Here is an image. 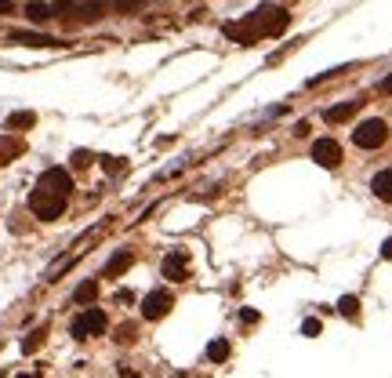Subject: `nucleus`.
Instances as JSON below:
<instances>
[{
  "label": "nucleus",
  "mask_w": 392,
  "mask_h": 378,
  "mask_svg": "<svg viewBox=\"0 0 392 378\" xmlns=\"http://www.w3.org/2000/svg\"><path fill=\"white\" fill-rule=\"evenodd\" d=\"M22 153H26V142H22L18 135H0V167H8Z\"/></svg>",
  "instance_id": "9"
},
{
  "label": "nucleus",
  "mask_w": 392,
  "mask_h": 378,
  "mask_svg": "<svg viewBox=\"0 0 392 378\" xmlns=\"http://www.w3.org/2000/svg\"><path fill=\"white\" fill-rule=\"evenodd\" d=\"M291 26V15L276 8V4H261L258 11H251L247 18H240V22H229L226 26V37H233L236 44H254L261 37H276Z\"/></svg>",
  "instance_id": "2"
},
{
  "label": "nucleus",
  "mask_w": 392,
  "mask_h": 378,
  "mask_svg": "<svg viewBox=\"0 0 392 378\" xmlns=\"http://www.w3.org/2000/svg\"><path fill=\"white\" fill-rule=\"evenodd\" d=\"M370 193H374L378 200L392 204V167H385V171H378L374 178H370Z\"/></svg>",
  "instance_id": "11"
},
{
  "label": "nucleus",
  "mask_w": 392,
  "mask_h": 378,
  "mask_svg": "<svg viewBox=\"0 0 392 378\" xmlns=\"http://www.w3.org/2000/svg\"><path fill=\"white\" fill-rule=\"evenodd\" d=\"M95 299H98V284H95V280H84V284L73 291V302H77V306H91Z\"/></svg>",
  "instance_id": "15"
},
{
  "label": "nucleus",
  "mask_w": 392,
  "mask_h": 378,
  "mask_svg": "<svg viewBox=\"0 0 392 378\" xmlns=\"http://www.w3.org/2000/svg\"><path fill=\"white\" fill-rule=\"evenodd\" d=\"M135 334H138L135 324H124V327L117 331V342H135Z\"/></svg>",
  "instance_id": "21"
},
{
  "label": "nucleus",
  "mask_w": 392,
  "mask_h": 378,
  "mask_svg": "<svg viewBox=\"0 0 392 378\" xmlns=\"http://www.w3.org/2000/svg\"><path fill=\"white\" fill-rule=\"evenodd\" d=\"M11 11V0H0V15H8Z\"/></svg>",
  "instance_id": "27"
},
{
  "label": "nucleus",
  "mask_w": 392,
  "mask_h": 378,
  "mask_svg": "<svg viewBox=\"0 0 392 378\" xmlns=\"http://www.w3.org/2000/svg\"><path fill=\"white\" fill-rule=\"evenodd\" d=\"M356 110H360V102H356V98H353V102H341V106H331V110H327L323 120H327V124H341V120L353 117Z\"/></svg>",
  "instance_id": "13"
},
{
  "label": "nucleus",
  "mask_w": 392,
  "mask_h": 378,
  "mask_svg": "<svg viewBox=\"0 0 392 378\" xmlns=\"http://www.w3.org/2000/svg\"><path fill=\"white\" fill-rule=\"evenodd\" d=\"M131 266H135V251L120 247L117 255H113V259L105 262V277H120V273H124V269H131Z\"/></svg>",
  "instance_id": "12"
},
{
  "label": "nucleus",
  "mask_w": 392,
  "mask_h": 378,
  "mask_svg": "<svg viewBox=\"0 0 392 378\" xmlns=\"http://www.w3.org/2000/svg\"><path fill=\"white\" fill-rule=\"evenodd\" d=\"M102 11H105V4H102V0H77L73 22H84V26H91V22H98V18H102Z\"/></svg>",
  "instance_id": "8"
},
{
  "label": "nucleus",
  "mask_w": 392,
  "mask_h": 378,
  "mask_svg": "<svg viewBox=\"0 0 392 378\" xmlns=\"http://www.w3.org/2000/svg\"><path fill=\"white\" fill-rule=\"evenodd\" d=\"M109 8L117 15H135L138 8H145V0H109Z\"/></svg>",
  "instance_id": "17"
},
{
  "label": "nucleus",
  "mask_w": 392,
  "mask_h": 378,
  "mask_svg": "<svg viewBox=\"0 0 392 378\" xmlns=\"http://www.w3.org/2000/svg\"><path fill=\"white\" fill-rule=\"evenodd\" d=\"M70 193H73V178L70 171H62V167H48L37 185H33V193H30V211L44 222H55L62 211H65V204H70Z\"/></svg>",
  "instance_id": "1"
},
{
  "label": "nucleus",
  "mask_w": 392,
  "mask_h": 378,
  "mask_svg": "<svg viewBox=\"0 0 392 378\" xmlns=\"http://www.w3.org/2000/svg\"><path fill=\"white\" fill-rule=\"evenodd\" d=\"M207 356H211L214 364H222L226 356H229V342H226V339H214V342L207 346Z\"/></svg>",
  "instance_id": "18"
},
{
  "label": "nucleus",
  "mask_w": 392,
  "mask_h": 378,
  "mask_svg": "<svg viewBox=\"0 0 392 378\" xmlns=\"http://www.w3.org/2000/svg\"><path fill=\"white\" fill-rule=\"evenodd\" d=\"M73 339H95V334H105V313L102 309H84L73 317L70 324Z\"/></svg>",
  "instance_id": "4"
},
{
  "label": "nucleus",
  "mask_w": 392,
  "mask_h": 378,
  "mask_svg": "<svg viewBox=\"0 0 392 378\" xmlns=\"http://www.w3.org/2000/svg\"><path fill=\"white\" fill-rule=\"evenodd\" d=\"M33 124H37V113L22 110V113H11L8 117V131H26V128H33Z\"/></svg>",
  "instance_id": "16"
},
{
  "label": "nucleus",
  "mask_w": 392,
  "mask_h": 378,
  "mask_svg": "<svg viewBox=\"0 0 392 378\" xmlns=\"http://www.w3.org/2000/svg\"><path fill=\"white\" fill-rule=\"evenodd\" d=\"M87 164H91V153H87V150H77V153H73V167H87Z\"/></svg>",
  "instance_id": "23"
},
{
  "label": "nucleus",
  "mask_w": 392,
  "mask_h": 378,
  "mask_svg": "<svg viewBox=\"0 0 392 378\" xmlns=\"http://www.w3.org/2000/svg\"><path fill=\"white\" fill-rule=\"evenodd\" d=\"M301 334H309V339H316V334H320V320H305V324H301Z\"/></svg>",
  "instance_id": "24"
},
{
  "label": "nucleus",
  "mask_w": 392,
  "mask_h": 378,
  "mask_svg": "<svg viewBox=\"0 0 392 378\" xmlns=\"http://www.w3.org/2000/svg\"><path fill=\"white\" fill-rule=\"evenodd\" d=\"M40 342H44V331H33L30 339H22V353H33Z\"/></svg>",
  "instance_id": "20"
},
{
  "label": "nucleus",
  "mask_w": 392,
  "mask_h": 378,
  "mask_svg": "<svg viewBox=\"0 0 392 378\" xmlns=\"http://www.w3.org/2000/svg\"><path fill=\"white\" fill-rule=\"evenodd\" d=\"M338 309H341V313H345V317H356V313H360V302H356V299H353V295H345V299H341V302H338Z\"/></svg>",
  "instance_id": "19"
},
{
  "label": "nucleus",
  "mask_w": 392,
  "mask_h": 378,
  "mask_svg": "<svg viewBox=\"0 0 392 378\" xmlns=\"http://www.w3.org/2000/svg\"><path fill=\"white\" fill-rule=\"evenodd\" d=\"M26 18H30V22H48V18H51V4H44V0H30V4H26Z\"/></svg>",
  "instance_id": "14"
},
{
  "label": "nucleus",
  "mask_w": 392,
  "mask_h": 378,
  "mask_svg": "<svg viewBox=\"0 0 392 378\" xmlns=\"http://www.w3.org/2000/svg\"><path fill=\"white\" fill-rule=\"evenodd\" d=\"M378 91H381V95H392V77H385V80L378 84Z\"/></svg>",
  "instance_id": "25"
},
{
  "label": "nucleus",
  "mask_w": 392,
  "mask_h": 378,
  "mask_svg": "<svg viewBox=\"0 0 392 378\" xmlns=\"http://www.w3.org/2000/svg\"><path fill=\"white\" fill-rule=\"evenodd\" d=\"M164 277L167 280H174V284H182V280H189V255L178 247V251H171V255H164Z\"/></svg>",
  "instance_id": "6"
},
{
  "label": "nucleus",
  "mask_w": 392,
  "mask_h": 378,
  "mask_svg": "<svg viewBox=\"0 0 392 378\" xmlns=\"http://www.w3.org/2000/svg\"><path fill=\"white\" fill-rule=\"evenodd\" d=\"M171 306H174V295L171 291H149V295L142 299V317L145 320H164L167 313H171Z\"/></svg>",
  "instance_id": "5"
},
{
  "label": "nucleus",
  "mask_w": 392,
  "mask_h": 378,
  "mask_svg": "<svg viewBox=\"0 0 392 378\" xmlns=\"http://www.w3.org/2000/svg\"><path fill=\"white\" fill-rule=\"evenodd\" d=\"M381 259H388V262H392V237L381 244Z\"/></svg>",
  "instance_id": "26"
},
{
  "label": "nucleus",
  "mask_w": 392,
  "mask_h": 378,
  "mask_svg": "<svg viewBox=\"0 0 392 378\" xmlns=\"http://www.w3.org/2000/svg\"><path fill=\"white\" fill-rule=\"evenodd\" d=\"M385 138H388V128H385V120H378V117L356 124V131H353V142L360 145V150H378V145H385Z\"/></svg>",
  "instance_id": "3"
},
{
  "label": "nucleus",
  "mask_w": 392,
  "mask_h": 378,
  "mask_svg": "<svg viewBox=\"0 0 392 378\" xmlns=\"http://www.w3.org/2000/svg\"><path fill=\"white\" fill-rule=\"evenodd\" d=\"M102 167H105V171H124L120 157H102Z\"/></svg>",
  "instance_id": "22"
},
{
  "label": "nucleus",
  "mask_w": 392,
  "mask_h": 378,
  "mask_svg": "<svg viewBox=\"0 0 392 378\" xmlns=\"http://www.w3.org/2000/svg\"><path fill=\"white\" fill-rule=\"evenodd\" d=\"M313 160L320 167H338L341 164V145L334 138H316L313 142Z\"/></svg>",
  "instance_id": "7"
},
{
  "label": "nucleus",
  "mask_w": 392,
  "mask_h": 378,
  "mask_svg": "<svg viewBox=\"0 0 392 378\" xmlns=\"http://www.w3.org/2000/svg\"><path fill=\"white\" fill-rule=\"evenodd\" d=\"M8 40H11V44H22V48H62L55 37H44V33H22V30L11 33Z\"/></svg>",
  "instance_id": "10"
},
{
  "label": "nucleus",
  "mask_w": 392,
  "mask_h": 378,
  "mask_svg": "<svg viewBox=\"0 0 392 378\" xmlns=\"http://www.w3.org/2000/svg\"><path fill=\"white\" fill-rule=\"evenodd\" d=\"M287 4H291V0H287Z\"/></svg>",
  "instance_id": "28"
}]
</instances>
